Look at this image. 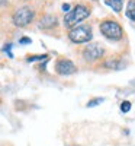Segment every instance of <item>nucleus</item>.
<instances>
[{
    "label": "nucleus",
    "mask_w": 135,
    "mask_h": 146,
    "mask_svg": "<svg viewBox=\"0 0 135 146\" xmlns=\"http://www.w3.org/2000/svg\"><path fill=\"white\" fill-rule=\"evenodd\" d=\"M102 101H103L102 98H97V100H93V101H90V102H89V107H93V105H96L97 102H102Z\"/></svg>",
    "instance_id": "obj_13"
},
{
    "label": "nucleus",
    "mask_w": 135,
    "mask_h": 146,
    "mask_svg": "<svg viewBox=\"0 0 135 146\" xmlns=\"http://www.w3.org/2000/svg\"><path fill=\"white\" fill-rule=\"evenodd\" d=\"M55 72L58 75H63V76H68L73 75V73L77 72L76 64L68 58H58L57 63H55Z\"/></svg>",
    "instance_id": "obj_6"
},
{
    "label": "nucleus",
    "mask_w": 135,
    "mask_h": 146,
    "mask_svg": "<svg viewBox=\"0 0 135 146\" xmlns=\"http://www.w3.org/2000/svg\"><path fill=\"white\" fill-rule=\"evenodd\" d=\"M105 3L107 6L112 7L116 13H119V12L122 10V5H124V0H105Z\"/></svg>",
    "instance_id": "obj_8"
},
{
    "label": "nucleus",
    "mask_w": 135,
    "mask_h": 146,
    "mask_svg": "<svg viewBox=\"0 0 135 146\" xmlns=\"http://www.w3.org/2000/svg\"><path fill=\"white\" fill-rule=\"evenodd\" d=\"M20 42H22V44H25V42H28V44H29V42H31V38H22V40H20Z\"/></svg>",
    "instance_id": "obj_15"
},
{
    "label": "nucleus",
    "mask_w": 135,
    "mask_h": 146,
    "mask_svg": "<svg viewBox=\"0 0 135 146\" xmlns=\"http://www.w3.org/2000/svg\"><path fill=\"white\" fill-rule=\"evenodd\" d=\"M48 56L47 54H44V56H33V57H29L28 58V62H35V60H45Z\"/></svg>",
    "instance_id": "obj_12"
},
{
    "label": "nucleus",
    "mask_w": 135,
    "mask_h": 146,
    "mask_svg": "<svg viewBox=\"0 0 135 146\" xmlns=\"http://www.w3.org/2000/svg\"><path fill=\"white\" fill-rule=\"evenodd\" d=\"M100 32L103 34V36H106L107 40L112 41H118L124 36V29L116 21H110L106 19L100 23Z\"/></svg>",
    "instance_id": "obj_2"
},
{
    "label": "nucleus",
    "mask_w": 135,
    "mask_h": 146,
    "mask_svg": "<svg viewBox=\"0 0 135 146\" xmlns=\"http://www.w3.org/2000/svg\"><path fill=\"white\" fill-rule=\"evenodd\" d=\"M57 25V18L54 15H47L39 21V28L41 29H51Z\"/></svg>",
    "instance_id": "obj_7"
},
{
    "label": "nucleus",
    "mask_w": 135,
    "mask_h": 146,
    "mask_svg": "<svg viewBox=\"0 0 135 146\" xmlns=\"http://www.w3.org/2000/svg\"><path fill=\"white\" fill-rule=\"evenodd\" d=\"M68 38L74 44H84L89 42L93 38L92 28L89 25H81V27H74L68 32Z\"/></svg>",
    "instance_id": "obj_3"
},
{
    "label": "nucleus",
    "mask_w": 135,
    "mask_h": 146,
    "mask_svg": "<svg viewBox=\"0 0 135 146\" xmlns=\"http://www.w3.org/2000/svg\"><path fill=\"white\" fill-rule=\"evenodd\" d=\"M89 15H90L89 7H86L84 5H77L70 12H67V15L64 18V27L66 28H74V27H77V23L84 21Z\"/></svg>",
    "instance_id": "obj_1"
},
{
    "label": "nucleus",
    "mask_w": 135,
    "mask_h": 146,
    "mask_svg": "<svg viewBox=\"0 0 135 146\" xmlns=\"http://www.w3.org/2000/svg\"><path fill=\"white\" fill-rule=\"evenodd\" d=\"M33 16H35V12L31 7H28V6L20 7L13 13V23L19 28H23L33 21Z\"/></svg>",
    "instance_id": "obj_4"
},
{
    "label": "nucleus",
    "mask_w": 135,
    "mask_h": 146,
    "mask_svg": "<svg viewBox=\"0 0 135 146\" xmlns=\"http://www.w3.org/2000/svg\"><path fill=\"white\" fill-rule=\"evenodd\" d=\"M103 56V48L99 44H89L83 50V58L89 63H96Z\"/></svg>",
    "instance_id": "obj_5"
},
{
    "label": "nucleus",
    "mask_w": 135,
    "mask_h": 146,
    "mask_svg": "<svg viewBox=\"0 0 135 146\" xmlns=\"http://www.w3.org/2000/svg\"><path fill=\"white\" fill-rule=\"evenodd\" d=\"M63 10H64V12H70V5H68V3L63 5Z\"/></svg>",
    "instance_id": "obj_14"
},
{
    "label": "nucleus",
    "mask_w": 135,
    "mask_h": 146,
    "mask_svg": "<svg viewBox=\"0 0 135 146\" xmlns=\"http://www.w3.org/2000/svg\"><path fill=\"white\" fill-rule=\"evenodd\" d=\"M126 16L135 22V0H129L126 5Z\"/></svg>",
    "instance_id": "obj_9"
},
{
    "label": "nucleus",
    "mask_w": 135,
    "mask_h": 146,
    "mask_svg": "<svg viewBox=\"0 0 135 146\" xmlns=\"http://www.w3.org/2000/svg\"><path fill=\"white\" fill-rule=\"evenodd\" d=\"M105 67H107V69H119L121 67V63L119 62H116V60H107V62H105Z\"/></svg>",
    "instance_id": "obj_10"
},
{
    "label": "nucleus",
    "mask_w": 135,
    "mask_h": 146,
    "mask_svg": "<svg viewBox=\"0 0 135 146\" xmlns=\"http://www.w3.org/2000/svg\"><path fill=\"white\" fill-rule=\"evenodd\" d=\"M121 110H122L124 113H128L129 110H131V102H128V101H124V102L121 104Z\"/></svg>",
    "instance_id": "obj_11"
}]
</instances>
